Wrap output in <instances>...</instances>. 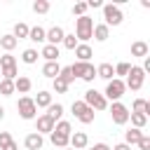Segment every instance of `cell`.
Returning <instances> with one entry per match:
<instances>
[{"mask_svg":"<svg viewBox=\"0 0 150 150\" xmlns=\"http://www.w3.org/2000/svg\"><path fill=\"white\" fill-rule=\"evenodd\" d=\"M63 150H73V148H63Z\"/></svg>","mask_w":150,"mask_h":150,"instance_id":"cell-48","label":"cell"},{"mask_svg":"<svg viewBox=\"0 0 150 150\" xmlns=\"http://www.w3.org/2000/svg\"><path fill=\"white\" fill-rule=\"evenodd\" d=\"M87 145H89V136H87L84 131H73V134H70L68 148H73V150H84Z\"/></svg>","mask_w":150,"mask_h":150,"instance_id":"cell-9","label":"cell"},{"mask_svg":"<svg viewBox=\"0 0 150 150\" xmlns=\"http://www.w3.org/2000/svg\"><path fill=\"white\" fill-rule=\"evenodd\" d=\"M87 150H110V145H108V143H94V145L87 148Z\"/></svg>","mask_w":150,"mask_h":150,"instance_id":"cell-43","label":"cell"},{"mask_svg":"<svg viewBox=\"0 0 150 150\" xmlns=\"http://www.w3.org/2000/svg\"><path fill=\"white\" fill-rule=\"evenodd\" d=\"M87 9H89L87 2H75V5H73V14H75V16H84Z\"/></svg>","mask_w":150,"mask_h":150,"instance_id":"cell-39","label":"cell"},{"mask_svg":"<svg viewBox=\"0 0 150 150\" xmlns=\"http://www.w3.org/2000/svg\"><path fill=\"white\" fill-rule=\"evenodd\" d=\"M9 141H14V138H12V134H9V131H0V148H5Z\"/></svg>","mask_w":150,"mask_h":150,"instance_id":"cell-42","label":"cell"},{"mask_svg":"<svg viewBox=\"0 0 150 150\" xmlns=\"http://www.w3.org/2000/svg\"><path fill=\"white\" fill-rule=\"evenodd\" d=\"M49 138H52V143H54V148H68V138L70 136H66V134H59V131H52L49 134Z\"/></svg>","mask_w":150,"mask_h":150,"instance_id":"cell-27","label":"cell"},{"mask_svg":"<svg viewBox=\"0 0 150 150\" xmlns=\"http://www.w3.org/2000/svg\"><path fill=\"white\" fill-rule=\"evenodd\" d=\"M35 108H49L52 105V94L49 91H38V96L33 98Z\"/></svg>","mask_w":150,"mask_h":150,"instance_id":"cell-21","label":"cell"},{"mask_svg":"<svg viewBox=\"0 0 150 150\" xmlns=\"http://www.w3.org/2000/svg\"><path fill=\"white\" fill-rule=\"evenodd\" d=\"M129 120H131L134 129H143V127L148 124V117H145L143 112H129Z\"/></svg>","mask_w":150,"mask_h":150,"instance_id":"cell-29","label":"cell"},{"mask_svg":"<svg viewBox=\"0 0 150 150\" xmlns=\"http://www.w3.org/2000/svg\"><path fill=\"white\" fill-rule=\"evenodd\" d=\"M59 73H61L59 61H45V66H42V75H45V77L54 80V77H59Z\"/></svg>","mask_w":150,"mask_h":150,"instance_id":"cell-14","label":"cell"},{"mask_svg":"<svg viewBox=\"0 0 150 150\" xmlns=\"http://www.w3.org/2000/svg\"><path fill=\"white\" fill-rule=\"evenodd\" d=\"M124 21V14H122V9H120V5H112V2H108V5H103V23L110 28V26H120Z\"/></svg>","mask_w":150,"mask_h":150,"instance_id":"cell-2","label":"cell"},{"mask_svg":"<svg viewBox=\"0 0 150 150\" xmlns=\"http://www.w3.org/2000/svg\"><path fill=\"white\" fill-rule=\"evenodd\" d=\"M143 82H145V73H143V68H141V66H131L129 73H127L124 87L131 89V91H138V89L143 87Z\"/></svg>","mask_w":150,"mask_h":150,"instance_id":"cell-3","label":"cell"},{"mask_svg":"<svg viewBox=\"0 0 150 150\" xmlns=\"http://www.w3.org/2000/svg\"><path fill=\"white\" fill-rule=\"evenodd\" d=\"M110 117H112V124H127L129 122V108L124 105V103H120V101H115L112 105H110Z\"/></svg>","mask_w":150,"mask_h":150,"instance_id":"cell-8","label":"cell"},{"mask_svg":"<svg viewBox=\"0 0 150 150\" xmlns=\"http://www.w3.org/2000/svg\"><path fill=\"white\" fill-rule=\"evenodd\" d=\"M91 38H96L98 42H105V40L110 38V28H108L105 23H96L94 30H91Z\"/></svg>","mask_w":150,"mask_h":150,"instance_id":"cell-19","label":"cell"},{"mask_svg":"<svg viewBox=\"0 0 150 150\" xmlns=\"http://www.w3.org/2000/svg\"><path fill=\"white\" fill-rule=\"evenodd\" d=\"M23 145H26V150H42V145H45V138H42L38 131H30V134L23 138Z\"/></svg>","mask_w":150,"mask_h":150,"instance_id":"cell-12","label":"cell"},{"mask_svg":"<svg viewBox=\"0 0 150 150\" xmlns=\"http://www.w3.org/2000/svg\"><path fill=\"white\" fill-rule=\"evenodd\" d=\"M70 110H73L75 120H80L82 124H91V122H94V110H91L84 101H73Z\"/></svg>","mask_w":150,"mask_h":150,"instance_id":"cell-5","label":"cell"},{"mask_svg":"<svg viewBox=\"0 0 150 150\" xmlns=\"http://www.w3.org/2000/svg\"><path fill=\"white\" fill-rule=\"evenodd\" d=\"M35 131L42 136V134H52L54 131V120L52 117H47V115H40L38 120H35Z\"/></svg>","mask_w":150,"mask_h":150,"instance_id":"cell-11","label":"cell"},{"mask_svg":"<svg viewBox=\"0 0 150 150\" xmlns=\"http://www.w3.org/2000/svg\"><path fill=\"white\" fill-rule=\"evenodd\" d=\"M16 110H19L21 120H35L38 117V108H35V103H33L30 96H21L19 103H16Z\"/></svg>","mask_w":150,"mask_h":150,"instance_id":"cell-6","label":"cell"},{"mask_svg":"<svg viewBox=\"0 0 150 150\" xmlns=\"http://www.w3.org/2000/svg\"><path fill=\"white\" fill-rule=\"evenodd\" d=\"M54 131H59V134H66V136H70V134H73V127H70V122H66V120H59V122L54 124Z\"/></svg>","mask_w":150,"mask_h":150,"instance_id":"cell-33","label":"cell"},{"mask_svg":"<svg viewBox=\"0 0 150 150\" xmlns=\"http://www.w3.org/2000/svg\"><path fill=\"white\" fill-rule=\"evenodd\" d=\"M0 94L2 96H12L14 94V82L12 80H0Z\"/></svg>","mask_w":150,"mask_h":150,"instance_id":"cell-36","label":"cell"},{"mask_svg":"<svg viewBox=\"0 0 150 150\" xmlns=\"http://www.w3.org/2000/svg\"><path fill=\"white\" fill-rule=\"evenodd\" d=\"M40 56H42L45 61H59L61 52H59V47H54V45H45V47L40 49Z\"/></svg>","mask_w":150,"mask_h":150,"instance_id":"cell-17","label":"cell"},{"mask_svg":"<svg viewBox=\"0 0 150 150\" xmlns=\"http://www.w3.org/2000/svg\"><path fill=\"white\" fill-rule=\"evenodd\" d=\"M38 56H40V52H38V49H33V47H28V49H23V52H21V61H23V63H28V66L38 63Z\"/></svg>","mask_w":150,"mask_h":150,"instance_id":"cell-25","label":"cell"},{"mask_svg":"<svg viewBox=\"0 0 150 150\" xmlns=\"http://www.w3.org/2000/svg\"><path fill=\"white\" fill-rule=\"evenodd\" d=\"M124 91H127V87H124V80H117V77H112V80L105 84V91H103V96H105V101L110 98V101L115 103V101H120V98L124 96Z\"/></svg>","mask_w":150,"mask_h":150,"instance_id":"cell-4","label":"cell"},{"mask_svg":"<svg viewBox=\"0 0 150 150\" xmlns=\"http://www.w3.org/2000/svg\"><path fill=\"white\" fill-rule=\"evenodd\" d=\"M45 35H47V30H45L42 26H33V28L28 30V40L35 42V45H42V42H45Z\"/></svg>","mask_w":150,"mask_h":150,"instance_id":"cell-20","label":"cell"},{"mask_svg":"<svg viewBox=\"0 0 150 150\" xmlns=\"http://www.w3.org/2000/svg\"><path fill=\"white\" fill-rule=\"evenodd\" d=\"M0 80H2V77H0Z\"/></svg>","mask_w":150,"mask_h":150,"instance_id":"cell-49","label":"cell"},{"mask_svg":"<svg viewBox=\"0 0 150 150\" xmlns=\"http://www.w3.org/2000/svg\"><path fill=\"white\" fill-rule=\"evenodd\" d=\"M30 87H33V82H30V77H26V75H19L16 80H14V91H19V94H28L30 91Z\"/></svg>","mask_w":150,"mask_h":150,"instance_id":"cell-15","label":"cell"},{"mask_svg":"<svg viewBox=\"0 0 150 150\" xmlns=\"http://www.w3.org/2000/svg\"><path fill=\"white\" fill-rule=\"evenodd\" d=\"M84 68H87V63H82V61H75V63L70 66V73H73V77H82V75H84Z\"/></svg>","mask_w":150,"mask_h":150,"instance_id":"cell-37","label":"cell"},{"mask_svg":"<svg viewBox=\"0 0 150 150\" xmlns=\"http://www.w3.org/2000/svg\"><path fill=\"white\" fill-rule=\"evenodd\" d=\"M91 110H105L108 108V101H105V96L101 94V91H96V89H89V91H84V98H82Z\"/></svg>","mask_w":150,"mask_h":150,"instance_id":"cell-7","label":"cell"},{"mask_svg":"<svg viewBox=\"0 0 150 150\" xmlns=\"http://www.w3.org/2000/svg\"><path fill=\"white\" fill-rule=\"evenodd\" d=\"M63 35H66V30H63L61 26H52V28L47 30V35H45V45H54V47H59V45L63 42Z\"/></svg>","mask_w":150,"mask_h":150,"instance_id":"cell-10","label":"cell"},{"mask_svg":"<svg viewBox=\"0 0 150 150\" xmlns=\"http://www.w3.org/2000/svg\"><path fill=\"white\" fill-rule=\"evenodd\" d=\"M68 87H70V84H66L61 77H54V80H52V89H54L56 94H66V91H68Z\"/></svg>","mask_w":150,"mask_h":150,"instance_id":"cell-35","label":"cell"},{"mask_svg":"<svg viewBox=\"0 0 150 150\" xmlns=\"http://www.w3.org/2000/svg\"><path fill=\"white\" fill-rule=\"evenodd\" d=\"M9 68H16V59L12 54H2L0 56V70H9Z\"/></svg>","mask_w":150,"mask_h":150,"instance_id":"cell-30","label":"cell"},{"mask_svg":"<svg viewBox=\"0 0 150 150\" xmlns=\"http://www.w3.org/2000/svg\"><path fill=\"white\" fill-rule=\"evenodd\" d=\"M129 68H131V66H129L127 61H120V63H117V66L112 68V70H115V77H117V80H122V77H127V73H129Z\"/></svg>","mask_w":150,"mask_h":150,"instance_id":"cell-32","label":"cell"},{"mask_svg":"<svg viewBox=\"0 0 150 150\" xmlns=\"http://www.w3.org/2000/svg\"><path fill=\"white\" fill-rule=\"evenodd\" d=\"M2 117H5V108L0 105V120H2Z\"/></svg>","mask_w":150,"mask_h":150,"instance_id":"cell-47","label":"cell"},{"mask_svg":"<svg viewBox=\"0 0 150 150\" xmlns=\"http://www.w3.org/2000/svg\"><path fill=\"white\" fill-rule=\"evenodd\" d=\"M87 7H94V9H96V7H103V2H101V0H89Z\"/></svg>","mask_w":150,"mask_h":150,"instance_id":"cell-46","label":"cell"},{"mask_svg":"<svg viewBox=\"0 0 150 150\" xmlns=\"http://www.w3.org/2000/svg\"><path fill=\"white\" fill-rule=\"evenodd\" d=\"M16 45H19V42H16V38H14L12 33H7V35H2V38H0V47L5 49V54H9Z\"/></svg>","mask_w":150,"mask_h":150,"instance_id":"cell-24","label":"cell"},{"mask_svg":"<svg viewBox=\"0 0 150 150\" xmlns=\"http://www.w3.org/2000/svg\"><path fill=\"white\" fill-rule=\"evenodd\" d=\"M49 7H52V5H49L47 0H35V2H33V12H35V14H47Z\"/></svg>","mask_w":150,"mask_h":150,"instance_id":"cell-34","label":"cell"},{"mask_svg":"<svg viewBox=\"0 0 150 150\" xmlns=\"http://www.w3.org/2000/svg\"><path fill=\"white\" fill-rule=\"evenodd\" d=\"M59 77L66 82V84H70L75 77H73V73H70V66H66V68H61V73H59Z\"/></svg>","mask_w":150,"mask_h":150,"instance_id":"cell-40","label":"cell"},{"mask_svg":"<svg viewBox=\"0 0 150 150\" xmlns=\"http://www.w3.org/2000/svg\"><path fill=\"white\" fill-rule=\"evenodd\" d=\"M110 150H131V145H127V143L122 141V143H117V145H112Z\"/></svg>","mask_w":150,"mask_h":150,"instance_id":"cell-44","label":"cell"},{"mask_svg":"<svg viewBox=\"0 0 150 150\" xmlns=\"http://www.w3.org/2000/svg\"><path fill=\"white\" fill-rule=\"evenodd\" d=\"M0 150H19V145H16V141H9L5 148H0Z\"/></svg>","mask_w":150,"mask_h":150,"instance_id":"cell-45","label":"cell"},{"mask_svg":"<svg viewBox=\"0 0 150 150\" xmlns=\"http://www.w3.org/2000/svg\"><path fill=\"white\" fill-rule=\"evenodd\" d=\"M131 112H143V115L148 117V115H150V101H145V98H136Z\"/></svg>","mask_w":150,"mask_h":150,"instance_id":"cell-28","label":"cell"},{"mask_svg":"<svg viewBox=\"0 0 150 150\" xmlns=\"http://www.w3.org/2000/svg\"><path fill=\"white\" fill-rule=\"evenodd\" d=\"M94 77H96V68H94L91 63H87V68H84V75H82L80 80H84V82H94Z\"/></svg>","mask_w":150,"mask_h":150,"instance_id":"cell-38","label":"cell"},{"mask_svg":"<svg viewBox=\"0 0 150 150\" xmlns=\"http://www.w3.org/2000/svg\"><path fill=\"white\" fill-rule=\"evenodd\" d=\"M75 56H77V61H82V63H89V59L94 56V49L89 47V45H77L75 47Z\"/></svg>","mask_w":150,"mask_h":150,"instance_id":"cell-13","label":"cell"},{"mask_svg":"<svg viewBox=\"0 0 150 150\" xmlns=\"http://www.w3.org/2000/svg\"><path fill=\"white\" fill-rule=\"evenodd\" d=\"M61 45H63L66 49H70V52H75V47H77L80 42H77V38H75L73 33H66V35H63V42H61Z\"/></svg>","mask_w":150,"mask_h":150,"instance_id":"cell-31","label":"cell"},{"mask_svg":"<svg viewBox=\"0 0 150 150\" xmlns=\"http://www.w3.org/2000/svg\"><path fill=\"white\" fill-rule=\"evenodd\" d=\"M148 52H150L148 42H143V40H136V42H131V56L145 59V56H148Z\"/></svg>","mask_w":150,"mask_h":150,"instance_id":"cell-16","label":"cell"},{"mask_svg":"<svg viewBox=\"0 0 150 150\" xmlns=\"http://www.w3.org/2000/svg\"><path fill=\"white\" fill-rule=\"evenodd\" d=\"M136 145H138L141 150H150V136H145V134H143V136H141V141H138Z\"/></svg>","mask_w":150,"mask_h":150,"instance_id":"cell-41","label":"cell"},{"mask_svg":"<svg viewBox=\"0 0 150 150\" xmlns=\"http://www.w3.org/2000/svg\"><path fill=\"white\" fill-rule=\"evenodd\" d=\"M28 30H30V26H26L23 21H19V23H14V38H16V42L19 40H28Z\"/></svg>","mask_w":150,"mask_h":150,"instance_id":"cell-23","label":"cell"},{"mask_svg":"<svg viewBox=\"0 0 150 150\" xmlns=\"http://www.w3.org/2000/svg\"><path fill=\"white\" fill-rule=\"evenodd\" d=\"M91 30H94V19L91 16H77L75 19V38H77V42H82V45H87V40H91Z\"/></svg>","mask_w":150,"mask_h":150,"instance_id":"cell-1","label":"cell"},{"mask_svg":"<svg viewBox=\"0 0 150 150\" xmlns=\"http://www.w3.org/2000/svg\"><path fill=\"white\" fill-rule=\"evenodd\" d=\"M141 136H143V131L131 127V129H127V131H124V143H127V145H136V143L141 141Z\"/></svg>","mask_w":150,"mask_h":150,"instance_id":"cell-22","label":"cell"},{"mask_svg":"<svg viewBox=\"0 0 150 150\" xmlns=\"http://www.w3.org/2000/svg\"><path fill=\"white\" fill-rule=\"evenodd\" d=\"M45 115H47V117H52V120H54V124H56V122L63 117V105H61V103H52V105L47 108V112H45Z\"/></svg>","mask_w":150,"mask_h":150,"instance_id":"cell-26","label":"cell"},{"mask_svg":"<svg viewBox=\"0 0 150 150\" xmlns=\"http://www.w3.org/2000/svg\"><path fill=\"white\" fill-rule=\"evenodd\" d=\"M96 77H101V80H105V82H110V80L115 77V70H112V63H101V66H96Z\"/></svg>","mask_w":150,"mask_h":150,"instance_id":"cell-18","label":"cell"}]
</instances>
